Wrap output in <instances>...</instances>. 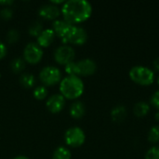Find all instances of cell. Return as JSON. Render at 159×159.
<instances>
[{
    "mask_svg": "<svg viewBox=\"0 0 159 159\" xmlns=\"http://www.w3.org/2000/svg\"><path fill=\"white\" fill-rule=\"evenodd\" d=\"M150 102H151V104H152L154 107H156V108L159 111V90H157V91L151 96Z\"/></svg>",
    "mask_w": 159,
    "mask_h": 159,
    "instance_id": "cell-27",
    "label": "cell"
},
{
    "mask_svg": "<svg viewBox=\"0 0 159 159\" xmlns=\"http://www.w3.org/2000/svg\"><path fill=\"white\" fill-rule=\"evenodd\" d=\"M43 31V25L39 20H34L28 28V32L33 36H38Z\"/></svg>",
    "mask_w": 159,
    "mask_h": 159,
    "instance_id": "cell-21",
    "label": "cell"
},
{
    "mask_svg": "<svg viewBox=\"0 0 159 159\" xmlns=\"http://www.w3.org/2000/svg\"><path fill=\"white\" fill-rule=\"evenodd\" d=\"M74 24L70 23L69 21L61 19H57L52 22V30L54 31V33L59 35L60 37L63 38V40H66L67 35L69 34L70 31L72 30Z\"/></svg>",
    "mask_w": 159,
    "mask_h": 159,
    "instance_id": "cell-10",
    "label": "cell"
},
{
    "mask_svg": "<svg viewBox=\"0 0 159 159\" xmlns=\"http://www.w3.org/2000/svg\"><path fill=\"white\" fill-rule=\"evenodd\" d=\"M97 70V64L94 60L86 58L76 61V75L89 76L93 75Z\"/></svg>",
    "mask_w": 159,
    "mask_h": 159,
    "instance_id": "cell-9",
    "label": "cell"
},
{
    "mask_svg": "<svg viewBox=\"0 0 159 159\" xmlns=\"http://www.w3.org/2000/svg\"><path fill=\"white\" fill-rule=\"evenodd\" d=\"M85 114H86V106L82 102L76 101L71 104L70 115L74 118H81L82 116H84Z\"/></svg>",
    "mask_w": 159,
    "mask_h": 159,
    "instance_id": "cell-15",
    "label": "cell"
},
{
    "mask_svg": "<svg viewBox=\"0 0 159 159\" xmlns=\"http://www.w3.org/2000/svg\"><path fill=\"white\" fill-rule=\"evenodd\" d=\"M20 37V33L17 29H10L7 34V41L9 44L15 43Z\"/></svg>",
    "mask_w": 159,
    "mask_h": 159,
    "instance_id": "cell-24",
    "label": "cell"
},
{
    "mask_svg": "<svg viewBox=\"0 0 159 159\" xmlns=\"http://www.w3.org/2000/svg\"><path fill=\"white\" fill-rule=\"evenodd\" d=\"M65 72L68 75H76V62L71 61L65 65Z\"/></svg>",
    "mask_w": 159,
    "mask_h": 159,
    "instance_id": "cell-26",
    "label": "cell"
},
{
    "mask_svg": "<svg viewBox=\"0 0 159 159\" xmlns=\"http://www.w3.org/2000/svg\"><path fill=\"white\" fill-rule=\"evenodd\" d=\"M9 65H10V69L12 70V72L18 74V73L22 72V70L25 68V61L21 57H17L11 60Z\"/></svg>",
    "mask_w": 159,
    "mask_h": 159,
    "instance_id": "cell-19",
    "label": "cell"
},
{
    "mask_svg": "<svg viewBox=\"0 0 159 159\" xmlns=\"http://www.w3.org/2000/svg\"><path fill=\"white\" fill-rule=\"evenodd\" d=\"M129 75L134 83L141 86H149L155 81V72L153 69L143 65L133 66L129 70Z\"/></svg>",
    "mask_w": 159,
    "mask_h": 159,
    "instance_id": "cell-3",
    "label": "cell"
},
{
    "mask_svg": "<svg viewBox=\"0 0 159 159\" xmlns=\"http://www.w3.org/2000/svg\"><path fill=\"white\" fill-rule=\"evenodd\" d=\"M87 40H88L87 31L81 26L74 25L69 34L67 35L65 41L75 45H83L87 42Z\"/></svg>",
    "mask_w": 159,
    "mask_h": 159,
    "instance_id": "cell-8",
    "label": "cell"
},
{
    "mask_svg": "<svg viewBox=\"0 0 159 159\" xmlns=\"http://www.w3.org/2000/svg\"><path fill=\"white\" fill-rule=\"evenodd\" d=\"M144 159H159V145H155L146 152Z\"/></svg>",
    "mask_w": 159,
    "mask_h": 159,
    "instance_id": "cell-23",
    "label": "cell"
},
{
    "mask_svg": "<svg viewBox=\"0 0 159 159\" xmlns=\"http://www.w3.org/2000/svg\"><path fill=\"white\" fill-rule=\"evenodd\" d=\"M12 159H30L28 158L27 157H25V156H18V157H15L14 158Z\"/></svg>",
    "mask_w": 159,
    "mask_h": 159,
    "instance_id": "cell-31",
    "label": "cell"
},
{
    "mask_svg": "<svg viewBox=\"0 0 159 159\" xmlns=\"http://www.w3.org/2000/svg\"><path fill=\"white\" fill-rule=\"evenodd\" d=\"M155 118L157 121H159V111H157L156 114H155Z\"/></svg>",
    "mask_w": 159,
    "mask_h": 159,
    "instance_id": "cell-32",
    "label": "cell"
},
{
    "mask_svg": "<svg viewBox=\"0 0 159 159\" xmlns=\"http://www.w3.org/2000/svg\"><path fill=\"white\" fill-rule=\"evenodd\" d=\"M65 143L72 147H79L86 141V134L79 127L69 128L64 133Z\"/></svg>",
    "mask_w": 159,
    "mask_h": 159,
    "instance_id": "cell-4",
    "label": "cell"
},
{
    "mask_svg": "<svg viewBox=\"0 0 159 159\" xmlns=\"http://www.w3.org/2000/svg\"><path fill=\"white\" fill-rule=\"evenodd\" d=\"M13 3H14L13 0H0V5H2V6H7V7H8V6H10V5H12Z\"/></svg>",
    "mask_w": 159,
    "mask_h": 159,
    "instance_id": "cell-30",
    "label": "cell"
},
{
    "mask_svg": "<svg viewBox=\"0 0 159 159\" xmlns=\"http://www.w3.org/2000/svg\"><path fill=\"white\" fill-rule=\"evenodd\" d=\"M7 51V46L2 41H0V60L6 56Z\"/></svg>",
    "mask_w": 159,
    "mask_h": 159,
    "instance_id": "cell-28",
    "label": "cell"
},
{
    "mask_svg": "<svg viewBox=\"0 0 159 159\" xmlns=\"http://www.w3.org/2000/svg\"><path fill=\"white\" fill-rule=\"evenodd\" d=\"M153 68L155 69V71L159 72V56L154 60V61H153Z\"/></svg>",
    "mask_w": 159,
    "mask_h": 159,
    "instance_id": "cell-29",
    "label": "cell"
},
{
    "mask_svg": "<svg viewBox=\"0 0 159 159\" xmlns=\"http://www.w3.org/2000/svg\"><path fill=\"white\" fill-rule=\"evenodd\" d=\"M55 36V33L52 29H45L43 30L40 34L37 36V44L42 48V47H48Z\"/></svg>",
    "mask_w": 159,
    "mask_h": 159,
    "instance_id": "cell-14",
    "label": "cell"
},
{
    "mask_svg": "<svg viewBox=\"0 0 159 159\" xmlns=\"http://www.w3.org/2000/svg\"><path fill=\"white\" fill-rule=\"evenodd\" d=\"M43 57L42 48L34 42H29L23 49V59L30 63L38 62Z\"/></svg>",
    "mask_w": 159,
    "mask_h": 159,
    "instance_id": "cell-7",
    "label": "cell"
},
{
    "mask_svg": "<svg viewBox=\"0 0 159 159\" xmlns=\"http://www.w3.org/2000/svg\"><path fill=\"white\" fill-rule=\"evenodd\" d=\"M110 115H111V118L113 119L114 122L121 123L126 119V117L128 116V110L125 105L117 104L111 110Z\"/></svg>",
    "mask_w": 159,
    "mask_h": 159,
    "instance_id": "cell-13",
    "label": "cell"
},
{
    "mask_svg": "<svg viewBox=\"0 0 159 159\" xmlns=\"http://www.w3.org/2000/svg\"><path fill=\"white\" fill-rule=\"evenodd\" d=\"M84 83L78 75H67L60 84L61 95L67 99H76L84 92Z\"/></svg>",
    "mask_w": 159,
    "mask_h": 159,
    "instance_id": "cell-2",
    "label": "cell"
},
{
    "mask_svg": "<svg viewBox=\"0 0 159 159\" xmlns=\"http://www.w3.org/2000/svg\"><path fill=\"white\" fill-rule=\"evenodd\" d=\"M34 96L38 99V100H42L45 99L48 95V89L45 86H37L36 88H34Z\"/></svg>",
    "mask_w": 159,
    "mask_h": 159,
    "instance_id": "cell-22",
    "label": "cell"
},
{
    "mask_svg": "<svg viewBox=\"0 0 159 159\" xmlns=\"http://www.w3.org/2000/svg\"><path fill=\"white\" fill-rule=\"evenodd\" d=\"M46 105L51 113H59L65 105V98L61 94H53L47 100Z\"/></svg>",
    "mask_w": 159,
    "mask_h": 159,
    "instance_id": "cell-11",
    "label": "cell"
},
{
    "mask_svg": "<svg viewBox=\"0 0 159 159\" xmlns=\"http://www.w3.org/2000/svg\"><path fill=\"white\" fill-rule=\"evenodd\" d=\"M61 77V70L53 65H48L42 68V70L39 73V78L41 82L47 86L55 85L60 81Z\"/></svg>",
    "mask_w": 159,
    "mask_h": 159,
    "instance_id": "cell-5",
    "label": "cell"
},
{
    "mask_svg": "<svg viewBox=\"0 0 159 159\" xmlns=\"http://www.w3.org/2000/svg\"><path fill=\"white\" fill-rule=\"evenodd\" d=\"M157 83H158V85H159V76H158V78H157Z\"/></svg>",
    "mask_w": 159,
    "mask_h": 159,
    "instance_id": "cell-33",
    "label": "cell"
},
{
    "mask_svg": "<svg viewBox=\"0 0 159 159\" xmlns=\"http://www.w3.org/2000/svg\"><path fill=\"white\" fill-rule=\"evenodd\" d=\"M150 104L146 102H138L133 106V113L137 117H143L150 112Z\"/></svg>",
    "mask_w": 159,
    "mask_h": 159,
    "instance_id": "cell-16",
    "label": "cell"
},
{
    "mask_svg": "<svg viewBox=\"0 0 159 159\" xmlns=\"http://www.w3.org/2000/svg\"><path fill=\"white\" fill-rule=\"evenodd\" d=\"M13 15V10L9 7H4L0 9V17L4 20H9Z\"/></svg>",
    "mask_w": 159,
    "mask_h": 159,
    "instance_id": "cell-25",
    "label": "cell"
},
{
    "mask_svg": "<svg viewBox=\"0 0 159 159\" xmlns=\"http://www.w3.org/2000/svg\"><path fill=\"white\" fill-rule=\"evenodd\" d=\"M61 11L58 6L53 4H45L42 5L38 9V14L40 17L47 19V20H53L56 19L60 15Z\"/></svg>",
    "mask_w": 159,
    "mask_h": 159,
    "instance_id": "cell-12",
    "label": "cell"
},
{
    "mask_svg": "<svg viewBox=\"0 0 159 159\" xmlns=\"http://www.w3.org/2000/svg\"><path fill=\"white\" fill-rule=\"evenodd\" d=\"M72 154L69 149H67L65 146H59L55 149L52 159H71Z\"/></svg>",
    "mask_w": 159,
    "mask_h": 159,
    "instance_id": "cell-18",
    "label": "cell"
},
{
    "mask_svg": "<svg viewBox=\"0 0 159 159\" xmlns=\"http://www.w3.org/2000/svg\"><path fill=\"white\" fill-rule=\"evenodd\" d=\"M20 83L26 89L32 88L35 83V77L31 73H23L20 75Z\"/></svg>",
    "mask_w": 159,
    "mask_h": 159,
    "instance_id": "cell-17",
    "label": "cell"
},
{
    "mask_svg": "<svg viewBox=\"0 0 159 159\" xmlns=\"http://www.w3.org/2000/svg\"><path fill=\"white\" fill-rule=\"evenodd\" d=\"M63 19L70 23H80L87 20L92 13V6L87 0H68L61 7Z\"/></svg>",
    "mask_w": 159,
    "mask_h": 159,
    "instance_id": "cell-1",
    "label": "cell"
},
{
    "mask_svg": "<svg viewBox=\"0 0 159 159\" xmlns=\"http://www.w3.org/2000/svg\"><path fill=\"white\" fill-rule=\"evenodd\" d=\"M147 140L151 143H159V125L153 126L147 134Z\"/></svg>",
    "mask_w": 159,
    "mask_h": 159,
    "instance_id": "cell-20",
    "label": "cell"
},
{
    "mask_svg": "<svg viewBox=\"0 0 159 159\" xmlns=\"http://www.w3.org/2000/svg\"><path fill=\"white\" fill-rule=\"evenodd\" d=\"M75 56V51L73 47L69 45L59 46L54 50V59L60 64H67L71 61H74Z\"/></svg>",
    "mask_w": 159,
    "mask_h": 159,
    "instance_id": "cell-6",
    "label": "cell"
}]
</instances>
